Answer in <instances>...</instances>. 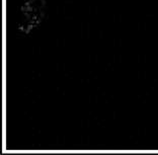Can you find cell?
<instances>
[{"instance_id":"6da1fadb","label":"cell","mask_w":158,"mask_h":155,"mask_svg":"<svg viewBox=\"0 0 158 155\" xmlns=\"http://www.w3.org/2000/svg\"><path fill=\"white\" fill-rule=\"evenodd\" d=\"M45 11V0H27L20 7L19 30L24 34H28L34 28L38 27L44 19Z\"/></svg>"}]
</instances>
